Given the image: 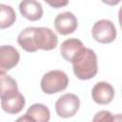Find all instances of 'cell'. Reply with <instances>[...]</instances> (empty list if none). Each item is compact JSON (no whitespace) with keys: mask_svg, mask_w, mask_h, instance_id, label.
Here are the masks:
<instances>
[{"mask_svg":"<svg viewBox=\"0 0 122 122\" xmlns=\"http://www.w3.org/2000/svg\"><path fill=\"white\" fill-rule=\"evenodd\" d=\"M54 28L61 35L71 34L77 29V19L75 15L70 11L59 13L54 19Z\"/></svg>","mask_w":122,"mask_h":122,"instance_id":"8","label":"cell"},{"mask_svg":"<svg viewBox=\"0 0 122 122\" xmlns=\"http://www.w3.org/2000/svg\"><path fill=\"white\" fill-rule=\"evenodd\" d=\"M25 103V98L20 92H17L12 96L1 99V107L3 111L10 114H16L20 112L23 110Z\"/></svg>","mask_w":122,"mask_h":122,"instance_id":"12","label":"cell"},{"mask_svg":"<svg viewBox=\"0 0 122 122\" xmlns=\"http://www.w3.org/2000/svg\"><path fill=\"white\" fill-rule=\"evenodd\" d=\"M92 97L95 103L99 105H106L111 103L113 99L114 90L112 86L107 82H98L92 90Z\"/></svg>","mask_w":122,"mask_h":122,"instance_id":"9","label":"cell"},{"mask_svg":"<svg viewBox=\"0 0 122 122\" xmlns=\"http://www.w3.org/2000/svg\"><path fill=\"white\" fill-rule=\"evenodd\" d=\"M44 1L54 9L63 8L69 4V0H44Z\"/></svg>","mask_w":122,"mask_h":122,"instance_id":"16","label":"cell"},{"mask_svg":"<svg viewBox=\"0 0 122 122\" xmlns=\"http://www.w3.org/2000/svg\"><path fill=\"white\" fill-rule=\"evenodd\" d=\"M69 84L68 75L59 70L51 71L41 79V90L48 94H53L64 91Z\"/></svg>","mask_w":122,"mask_h":122,"instance_id":"3","label":"cell"},{"mask_svg":"<svg viewBox=\"0 0 122 122\" xmlns=\"http://www.w3.org/2000/svg\"><path fill=\"white\" fill-rule=\"evenodd\" d=\"M101 1L109 6H115L120 2V0H101Z\"/></svg>","mask_w":122,"mask_h":122,"instance_id":"17","label":"cell"},{"mask_svg":"<svg viewBox=\"0 0 122 122\" xmlns=\"http://www.w3.org/2000/svg\"><path fill=\"white\" fill-rule=\"evenodd\" d=\"M51 117V113H50V110L48 109V107H46L43 104H33L31 105L25 116L18 118V121L23 120V121H36V122H48L50 120Z\"/></svg>","mask_w":122,"mask_h":122,"instance_id":"11","label":"cell"},{"mask_svg":"<svg viewBox=\"0 0 122 122\" xmlns=\"http://www.w3.org/2000/svg\"><path fill=\"white\" fill-rule=\"evenodd\" d=\"M17 43L24 51L34 52L37 50H53L57 46L58 38L49 28L28 27L19 33Z\"/></svg>","mask_w":122,"mask_h":122,"instance_id":"1","label":"cell"},{"mask_svg":"<svg viewBox=\"0 0 122 122\" xmlns=\"http://www.w3.org/2000/svg\"><path fill=\"white\" fill-rule=\"evenodd\" d=\"M75 76L81 80H88L97 73V57L93 50L85 49L83 54L72 63Z\"/></svg>","mask_w":122,"mask_h":122,"instance_id":"2","label":"cell"},{"mask_svg":"<svg viewBox=\"0 0 122 122\" xmlns=\"http://www.w3.org/2000/svg\"><path fill=\"white\" fill-rule=\"evenodd\" d=\"M16 13L14 10L8 5L0 4V29H7L14 24Z\"/></svg>","mask_w":122,"mask_h":122,"instance_id":"14","label":"cell"},{"mask_svg":"<svg viewBox=\"0 0 122 122\" xmlns=\"http://www.w3.org/2000/svg\"><path fill=\"white\" fill-rule=\"evenodd\" d=\"M83 43L76 38H70L65 40L60 47V52L62 57L71 63L76 61L85 51Z\"/></svg>","mask_w":122,"mask_h":122,"instance_id":"6","label":"cell"},{"mask_svg":"<svg viewBox=\"0 0 122 122\" xmlns=\"http://www.w3.org/2000/svg\"><path fill=\"white\" fill-rule=\"evenodd\" d=\"M18 92L16 81L6 73H0V98H7Z\"/></svg>","mask_w":122,"mask_h":122,"instance_id":"13","label":"cell"},{"mask_svg":"<svg viewBox=\"0 0 122 122\" xmlns=\"http://www.w3.org/2000/svg\"><path fill=\"white\" fill-rule=\"evenodd\" d=\"M113 119L114 118L112 112H110L109 111H101L97 112L93 117V121H112Z\"/></svg>","mask_w":122,"mask_h":122,"instance_id":"15","label":"cell"},{"mask_svg":"<svg viewBox=\"0 0 122 122\" xmlns=\"http://www.w3.org/2000/svg\"><path fill=\"white\" fill-rule=\"evenodd\" d=\"M19 10L22 16L30 21H37L43 15V8L36 0H22L19 4Z\"/></svg>","mask_w":122,"mask_h":122,"instance_id":"10","label":"cell"},{"mask_svg":"<svg viewBox=\"0 0 122 122\" xmlns=\"http://www.w3.org/2000/svg\"><path fill=\"white\" fill-rule=\"evenodd\" d=\"M19 59L20 54L14 47L10 45L0 46V73H5L14 68Z\"/></svg>","mask_w":122,"mask_h":122,"instance_id":"7","label":"cell"},{"mask_svg":"<svg viewBox=\"0 0 122 122\" xmlns=\"http://www.w3.org/2000/svg\"><path fill=\"white\" fill-rule=\"evenodd\" d=\"M80 100L73 93H65L61 95L55 103V111L58 116L68 118L73 116L79 110Z\"/></svg>","mask_w":122,"mask_h":122,"instance_id":"4","label":"cell"},{"mask_svg":"<svg viewBox=\"0 0 122 122\" xmlns=\"http://www.w3.org/2000/svg\"><path fill=\"white\" fill-rule=\"evenodd\" d=\"M92 37L102 44L112 43L116 37V29L113 23L107 19L97 21L92 29Z\"/></svg>","mask_w":122,"mask_h":122,"instance_id":"5","label":"cell"}]
</instances>
